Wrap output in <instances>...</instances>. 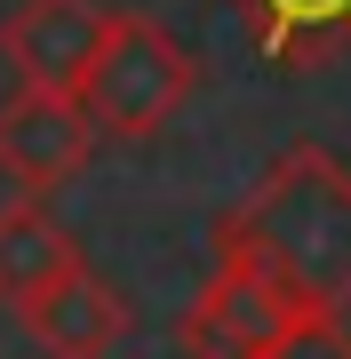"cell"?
<instances>
[{"instance_id":"obj_1","label":"cell","mask_w":351,"mask_h":359,"mask_svg":"<svg viewBox=\"0 0 351 359\" xmlns=\"http://www.w3.org/2000/svg\"><path fill=\"white\" fill-rule=\"evenodd\" d=\"M216 264L280 280L303 311L351 304V168L327 144H287L216 216Z\"/></svg>"},{"instance_id":"obj_2","label":"cell","mask_w":351,"mask_h":359,"mask_svg":"<svg viewBox=\"0 0 351 359\" xmlns=\"http://www.w3.org/2000/svg\"><path fill=\"white\" fill-rule=\"evenodd\" d=\"M200 88V65L192 48L160 25V16H136V8H112L104 16V40H96L88 72H80V112L96 120V136L112 144H152L168 120L192 104Z\"/></svg>"},{"instance_id":"obj_3","label":"cell","mask_w":351,"mask_h":359,"mask_svg":"<svg viewBox=\"0 0 351 359\" xmlns=\"http://www.w3.org/2000/svg\"><path fill=\"white\" fill-rule=\"evenodd\" d=\"M296 320H312V311L280 280H263L247 264H216L208 287L176 311V351L184 359H272Z\"/></svg>"},{"instance_id":"obj_4","label":"cell","mask_w":351,"mask_h":359,"mask_svg":"<svg viewBox=\"0 0 351 359\" xmlns=\"http://www.w3.org/2000/svg\"><path fill=\"white\" fill-rule=\"evenodd\" d=\"M96 120L80 112V96H48V88H16L0 104V176L25 200H48L88 168L96 152Z\"/></svg>"},{"instance_id":"obj_5","label":"cell","mask_w":351,"mask_h":359,"mask_svg":"<svg viewBox=\"0 0 351 359\" xmlns=\"http://www.w3.org/2000/svg\"><path fill=\"white\" fill-rule=\"evenodd\" d=\"M104 16L96 0H25L8 8L0 25V56H8L16 88H48V96H72L80 72H88L96 40H104Z\"/></svg>"},{"instance_id":"obj_6","label":"cell","mask_w":351,"mask_h":359,"mask_svg":"<svg viewBox=\"0 0 351 359\" xmlns=\"http://www.w3.org/2000/svg\"><path fill=\"white\" fill-rule=\"evenodd\" d=\"M16 320H25V335L40 344V359H112V344L128 335V304H120V287H104L80 264L72 280L32 295Z\"/></svg>"},{"instance_id":"obj_7","label":"cell","mask_w":351,"mask_h":359,"mask_svg":"<svg viewBox=\"0 0 351 359\" xmlns=\"http://www.w3.org/2000/svg\"><path fill=\"white\" fill-rule=\"evenodd\" d=\"M272 72H319L351 48V0H223Z\"/></svg>"},{"instance_id":"obj_8","label":"cell","mask_w":351,"mask_h":359,"mask_svg":"<svg viewBox=\"0 0 351 359\" xmlns=\"http://www.w3.org/2000/svg\"><path fill=\"white\" fill-rule=\"evenodd\" d=\"M72 271H80V240L40 200L0 208V311H25L32 295H48Z\"/></svg>"},{"instance_id":"obj_9","label":"cell","mask_w":351,"mask_h":359,"mask_svg":"<svg viewBox=\"0 0 351 359\" xmlns=\"http://www.w3.org/2000/svg\"><path fill=\"white\" fill-rule=\"evenodd\" d=\"M272 359H351L343 311H312V320H296V327H287V344H280Z\"/></svg>"}]
</instances>
